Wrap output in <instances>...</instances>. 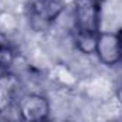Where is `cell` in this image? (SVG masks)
<instances>
[{
    "mask_svg": "<svg viewBox=\"0 0 122 122\" xmlns=\"http://www.w3.org/2000/svg\"><path fill=\"white\" fill-rule=\"evenodd\" d=\"M101 26L99 0H76L75 7V40L78 49L86 55L93 53Z\"/></svg>",
    "mask_w": 122,
    "mask_h": 122,
    "instance_id": "1",
    "label": "cell"
},
{
    "mask_svg": "<svg viewBox=\"0 0 122 122\" xmlns=\"http://www.w3.org/2000/svg\"><path fill=\"white\" fill-rule=\"evenodd\" d=\"M65 7V0H29L26 16L35 32H46Z\"/></svg>",
    "mask_w": 122,
    "mask_h": 122,
    "instance_id": "2",
    "label": "cell"
},
{
    "mask_svg": "<svg viewBox=\"0 0 122 122\" xmlns=\"http://www.w3.org/2000/svg\"><path fill=\"white\" fill-rule=\"evenodd\" d=\"M93 53L98 55L99 60L106 66H113L121 60V36L116 33H99Z\"/></svg>",
    "mask_w": 122,
    "mask_h": 122,
    "instance_id": "3",
    "label": "cell"
},
{
    "mask_svg": "<svg viewBox=\"0 0 122 122\" xmlns=\"http://www.w3.org/2000/svg\"><path fill=\"white\" fill-rule=\"evenodd\" d=\"M17 111L25 121H43L49 115V102L36 93L25 95L17 102Z\"/></svg>",
    "mask_w": 122,
    "mask_h": 122,
    "instance_id": "4",
    "label": "cell"
},
{
    "mask_svg": "<svg viewBox=\"0 0 122 122\" xmlns=\"http://www.w3.org/2000/svg\"><path fill=\"white\" fill-rule=\"evenodd\" d=\"M19 89V81L12 73L0 76V115L10 109Z\"/></svg>",
    "mask_w": 122,
    "mask_h": 122,
    "instance_id": "5",
    "label": "cell"
},
{
    "mask_svg": "<svg viewBox=\"0 0 122 122\" xmlns=\"http://www.w3.org/2000/svg\"><path fill=\"white\" fill-rule=\"evenodd\" d=\"M15 60V47L10 39L0 32V68H9Z\"/></svg>",
    "mask_w": 122,
    "mask_h": 122,
    "instance_id": "6",
    "label": "cell"
}]
</instances>
